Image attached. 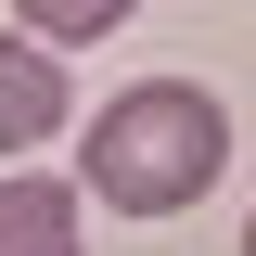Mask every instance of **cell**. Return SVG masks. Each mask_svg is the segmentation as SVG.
Listing matches in <instances>:
<instances>
[{
    "mask_svg": "<svg viewBox=\"0 0 256 256\" xmlns=\"http://www.w3.org/2000/svg\"><path fill=\"white\" fill-rule=\"evenodd\" d=\"M218 166H230V116H218L205 77H141L77 141V192L116 205V218H180V205L218 192Z\"/></svg>",
    "mask_w": 256,
    "mask_h": 256,
    "instance_id": "6da1fadb",
    "label": "cell"
},
{
    "mask_svg": "<svg viewBox=\"0 0 256 256\" xmlns=\"http://www.w3.org/2000/svg\"><path fill=\"white\" fill-rule=\"evenodd\" d=\"M38 141H64V64L0 26V154H38Z\"/></svg>",
    "mask_w": 256,
    "mask_h": 256,
    "instance_id": "7a4b0ae2",
    "label": "cell"
},
{
    "mask_svg": "<svg viewBox=\"0 0 256 256\" xmlns=\"http://www.w3.org/2000/svg\"><path fill=\"white\" fill-rule=\"evenodd\" d=\"M0 256H90L77 244V192L38 166H0Z\"/></svg>",
    "mask_w": 256,
    "mask_h": 256,
    "instance_id": "3957f363",
    "label": "cell"
},
{
    "mask_svg": "<svg viewBox=\"0 0 256 256\" xmlns=\"http://www.w3.org/2000/svg\"><path fill=\"white\" fill-rule=\"evenodd\" d=\"M128 26V13H116V0H38V13H13V38H26V52H77V38H116Z\"/></svg>",
    "mask_w": 256,
    "mask_h": 256,
    "instance_id": "277c9868",
    "label": "cell"
},
{
    "mask_svg": "<svg viewBox=\"0 0 256 256\" xmlns=\"http://www.w3.org/2000/svg\"><path fill=\"white\" fill-rule=\"evenodd\" d=\"M244 256H256V218H244Z\"/></svg>",
    "mask_w": 256,
    "mask_h": 256,
    "instance_id": "5b68a950",
    "label": "cell"
}]
</instances>
